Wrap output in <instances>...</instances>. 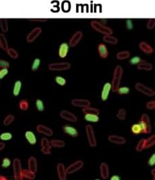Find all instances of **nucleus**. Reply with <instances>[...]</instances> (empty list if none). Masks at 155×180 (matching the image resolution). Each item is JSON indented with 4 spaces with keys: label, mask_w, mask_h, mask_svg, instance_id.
I'll return each mask as SVG.
<instances>
[{
    "label": "nucleus",
    "mask_w": 155,
    "mask_h": 180,
    "mask_svg": "<svg viewBox=\"0 0 155 180\" xmlns=\"http://www.w3.org/2000/svg\"><path fill=\"white\" fill-rule=\"evenodd\" d=\"M83 33L81 31H77L75 32L73 36H71L70 40L69 42V45L71 47H74L79 43L81 39L82 38Z\"/></svg>",
    "instance_id": "9"
},
{
    "label": "nucleus",
    "mask_w": 155,
    "mask_h": 180,
    "mask_svg": "<svg viewBox=\"0 0 155 180\" xmlns=\"http://www.w3.org/2000/svg\"><path fill=\"white\" fill-rule=\"evenodd\" d=\"M21 85L22 83L20 80H17V82L15 83V85H14L13 87V95L15 97H17L19 95L20 93V91H21Z\"/></svg>",
    "instance_id": "31"
},
{
    "label": "nucleus",
    "mask_w": 155,
    "mask_h": 180,
    "mask_svg": "<svg viewBox=\"0 0 155 180\" xmlns=\"http://www.w3.org/2000/svg\"><path fill=\"white\" fill-rule=\"evenodd\" d=\"M123 68L121 65L116 66L115 70H114L113 80H112L111 83V89L113 92H117L118 88H119L122 76H123Z\"/></svg>",
    "instance_id": "1"
},
{
    "label": "nucleus",
    "mask_w": 155,
    "mask_h": 180,
    "mask_svg": "<svg viewBox=\"0 0 155 180\" xmlns=\"http://www.w3.org/2000/svg\"><path fill=\"white\" fill-rule=\"evenodd\" d=\"M9 73V69L8 68H0V80L4 78L7 74Z\"/></svg>",
    "instance_id": "52"
},
{
    "label": "nucleus",
    "mask_w": 155,
    "mask_h": 180,
    "mask_svg": "<svg viewBox=\"0 0 155 180\" xmlns=\"http://www.w3.org/2000/svg\"><path fill=\"white\" fill-rule=\"evenodd\" d=\"M11 164V160L9 158H8V157H5V158H4L2 160V164H1V166H2L3 168H8L9 167H10Z\"/></svg>",
    "instance_id": "48"
},
{
    "label": "nucleus",
    "mask_w": 155,
    "mask_h": 180,
    "mask_svg": "<svg viewBox=\"0 0 155 180\" xmlns=\"http://www.w3.org/2000/svg\"><path fill=\"white\" fill-rule=\"evenodd\" d=\"M146 108L148 110H154L155 109V100H152L147 102Z\"/></svg>",
    "instance_id": "50"
},
{
    "label": "nucleus",
    "mask_w": 155,
    "mask_h": 180,
    "mask_svg": "<svg viewBox=\"0 0 155 180\" xmlns=\"http://www.w3.org/2000/svg\"><path fill=\"white\" fill-rule=\"evenodd\" d=\"M28 169L30 171L33 172V173H36L37 172V167H38V164H37V160L35 157L31 156L29 157L28 160Z\"/></svg>",
    "instance_id": "19"
},
{
    "label": "nucleus",
    "mask_w": 155,
    "mask_h": 180,
    "mask_svg": "<svg viewBox=\"0 0 155 180\" xmlns=\"http://www.w3.org/2000/svg\"><path fill=\"white\" fill-rule=\"evenodd\" d=\"M100 175L103 179H106L109 176V168L107 163L102 162L100 166Z\"/></svg>",
    "instance_id": "20"
},
{
    "label": "nucleus",
    "mask_w": 155,
    "mask_h": 180,
    "mask_svg": "<svg viewBox=\"0 0 155 180\" xmlns=\"http://www.w3.org/2000/svg\"><path fill=\"white\" fill-rule=\"evenodd\" d=\"M8 55H9L10 57L13 58V59H17L18 58V56H19V54H18V52H17V50L14 49V48H11L9 47V49L6 50Z\"/></svg>",
    "instance_id": "36"
},
{
    "label": "nucleus",
    "mask_w": 155,
    "mask_h": 180,
    "mask_svg": "<svg viewBox=\"0 0 155 180\" xmlns=\"http://www.w3.org/2000/svg\"><path fill=\"white\" fill-rule=\"evenodd\" d=\"M50 144L52 147H55V148H63L65 146V143L64 141L58 140V139H53L50 141Z\"/></svg>",
    "instance_id": "28"
},
{
    "label": "nucleus",
    "mask_w": 155,
    "mask_h": 180,
    "mask_svg": "<svg viewBox=\"0 0 155 180\" xmlns=\"http://www.w3.org/2000/svg\"><path fill=\"white\" fill-rule=\"evenodd\" d=\"M40 64H41V60L39 58H35V59L34 60L33 63L32 64V71H37L38 68H39Z\"/></svg>",
    "instance_id": "43"
},
{
    "label": "nucleus",
    "mask_w": 155,
    "mask_h": 180,
    "mask_svg": "<svg viewBox=\"0 0 155 180\" xmlns=\"http://www.w3.org/2000/svg\"><path fill=\"white\" fill-rule=\"evenodd\" d=\"M97 50H98L99 55L100 56L101 58H107L109 56V51L107 47V45L104 43H100L98 47H97Z\"/></svg>",
    "instance_id": "23"
},
{
    "label": "nucleus",
    "mask_w": 155,
    "mask_h": 180,
    "mask_svg": "<svg viewBox=\"0 0 155 180\" xmlns=\"http://www.w3.org/2000/svg\"><path fill=\"white\" fill-rule=\"evenodd\" d=\"M131 131L134 134H139L141 133H143V129L140 123H137L132 125Z\"/></svg>",
    "instance_id": "34"
},
{
    "label": "nucleus",
    "mask_w": 155,
    "mask_h": 180,
    "mask_svg": "<svg viewBox=\"0 0 155 180\" xmlns=\"http://www.w3.org/2000/svg\"><path fill=\"white\" fill-rule=\"evenodd\" d=\"M112 88L111 84L109 82L106 83V84L104 85L102 90V93H101V99L102 100L106 101L109 97L110 91H111Z\"/></svg>",
    "instance_id": "17"
},
{
    "label": "nucleus",
    "mask_w": 155,
    "mask_h": 180,
    "mask_svg": "<svg viewBox=\"0 0 155 180\" xmlns=\"http://www.w3.org/2000/svg\"><path fill=\"white\" fill-rule=\"evenodd\" d=\"M49 69L50 71H66L71 68V64L67 62H55V63H51L48 66Z\"/></svg>",
    "instance_id": "6"
},
{
    "label": "nucleus",
    "mask_w": 155,
    "mask_h": 180,
    "mask_svg": "<svg viewBox=\"0 0 155 180\" xmlns=\"http://www.w3.org/2000/svg\"><path fill=\"white\" fill-rule=\"evenodd\" d=\"M0 48H1V44H0Z\"/></svg>",
    "instance_id": "59"
},
{
    "label": "nucleus",
    "mask_w": 155,
    "mask_h": 180,
    "mask_svg": "<svg viewBox=\"0 0 155 180\" xmlns=\"http://www.w3.org/2000/svg\"><path fill=\"white\" fill-rule=\"evenodd\" d=\"M10 66L9 62L4 60H1L0 59V68H9Z\"/></svg>",
    "instance_id": "49"
},
{
    "label": "nucleus",
    "mask_w": 155,
    "mask_h": 180,
    "mask_svg": "<svg viewBox=\"0 0 155 180\" xmlns=\"http://www.w3.org/2000/svg\"><path fill=\"white\" fill-rule=\"evenodd\" d=\"M146 138H141L139 140V142L137 143L136 146V151L138 152L142 151L144 149H146Z\"/></svg>",
    "instance_id": "33"
},
{
    "label": "nucleus",
    "mask_w": 155,
    "mask_h": 180,
    "mask_svg": "<svg viewBox=\"0 0 155 180\" xmlns=\"http://www.w3.org/2000/svg\"><path fill=\"white\" fill-rule=\"evenodd\" d=\"M36 130H37L38 133L46 135V136H52L53 133H54L53 130L51 128H50V127L41 124L37 125V127H36Z\"/></svg>",
    "instance_id": "15"
},
{
    "label": "nucleus",
    "mask_w": 155,
    "mask_h": 180,
    "mask_svg": "<svg viewBox=\"0 0 155 180\" xmlns=\"http://www.w3.org/2000/svg\"><path fill=\"white\" fill-rule=\"evenodd\" d=\"M151 173H152V175L153 176V179H155V169H152V171H151Z\"/></svg>",
    "instance_id": "57"
},
{
    "label": "nucleus",
    "mask_w": 155,
    "mask_h": 180,
    "mask_svg": "<svg viewBox=\"0 0 155 180\" xmlns=\"http://www.w3.org/2000/svg\"><path fill=\"white\" fill-rule=\"evenodd\" d=\"M57 173H58V178L60 180H65L67 179V171L64 164L59 163L57 165Z\"/></svg>",
    "instance_id": "16"
},
{
    "label": "nucleus",
    "mask_w": 155,
    "mask_h": 180,
    "mask_svg": "<svg viewBox=\"0 0 155 180\" xmlns=\"http://www.w3.org/2000/svg\"><path fill=\"white\" fill-rule=\"evenodd\" d=\"M85 119L87 121H90V122H97L99 121V116L97 114H85Z\"/></svg>",
    "instance_id": "35"
},
{
    "label": "nucleus",
    "mask_w": 155,
    "mask_h": 180,
    "mask_svg": "<svg viewBox=\"0 0 155 180\" xmlns=\"http://www.w3.org/2000/svg\"><path fill=\"white\" fill-rule=\"evenodd\" d=\"M0 44H1V48L4 50H7L9 49V42L6 39V37L4 35V34L1 33L0 34Z\"/></svg>",
    "instance_id": "29"
},
{
    "label": "nucleus",
    "mask_w": 155,
    "mask_h": 180,
    "mask_svg": "<svg viewBox=\"0 0 155 180\" xmlns=\"http://www.w3.org/2000/svg\"><path fill=\"white\" fill-rule=\"evenodd\" d=\"M126 28L128 30H132L133 28V23H132V21L131 19H128L126 21Z\"/></svg>",
    "instance_id": "53"
},
{
    "label": "nucleus",
    "mask_w": 155,
    "mask_h": 180,
    "mask_svg": "<svg viewBox=\"0 0 155 180\" xmlns=\"http://www.w3.org/2000/svg\"><path fill=\"white\" fill-rule=\"evenodd\" d=\"M36 108H37V110L38 111H40V112H43L45 109L43 102V101L41 100H36Z\"/></svg>",
    "instance_id": "45"
},
{
    "label": "nucleus",
    "mask_w": 155,
    "mask_h": 180,
    "mask_svg": "<svg viewBox=\"0 0 155 180\" xmlns=\"http://www.w3.org/2000/svg\"><path fill=\"white\" fill-rule=\"evenodd\" d=\"M55 81L60 86H65L66 84V80L61 76H56L55 78Z\"/></svg>",
    "instance_id": "46"
},
{
    "label": "nucleus",
    "mask_w": 155,
    "mask_h": 180,
    "mask_svg": "<svg viewBox=\"0 0 155 180\" xmlns=\"http://www.w3.org/2000/svg\"><path fill=\"white\" fill-rule=\"evenodd\" d=\"M19 109L21 110H28V108H29V103H28V102L26 100H22L19 102Z\"/></svg>",
    "instance_id": "38"
},
{
    "label": "nucleus",
    "mask_w": 155,
    "mask_h": 180,
    "mask_svg": "<svg viewBox=\"0 0 155 180\" xmlns=\"http://www.w3.org/2000/svg\"><path fill=\"white\" fill-rule=\"evenodd\" d=\"M25 136L28 143L31 145H34L36 143V138L34 133L31 131H27L25 133Z\"/></svg>",
    "instance_id": "26"
},
{
    "label": "nucleus",
    "mask_w": 155,
    "mask_h": 180,
    "mask_svg": "<svg viewBox=\"0 0 155 180\" xmlns=\"http://www.w3.org/2000/svg\"><path fill=\"white\" fill-rule=\"evenodd\" d=\"M0 28H1L4 33H6V32H8V30H9V23H8L7 20H0Z\"/></svg>",
    "instance_id": "39"
},
{
    "label": "nucleus",
    "mask_w": 155,
    "mask_h": 180,
    "mask_svg": "<svg viewBox=\"0 0 155 180\" xmlns=\"http://www.w3.org/2000/svg\"><path fill=\"white\" fill-rule=\"evenodd\" d=\"M82 112L85 114H90L98 115L100 114V110H98V109H97L95 108H93V107H90V106L83 108Z\"/></svg>",
    "instance_id": "27"
},
{
    "label": "nucleus",
    "mask_w": 155,
    "mask_h": 180,
    "mask_svg": "<svg viewBox=\"0 0 155 180\" xmlns=\"http://www.w3.org/2000/svg\"><path fill=\"white\" fill-rule=\"evenodd\" d=\"M12 138H13V135H12L11 133L9 132L2 133L1 135H0V139L4 141L11 140Z\"/></svg>",
    "instance_id": "42"
},
{
    "label": "nucleus",
    "mask_w": 155,
    "mask_h": 180,
    "mask_svg": "<svg viewBox=\"0 0 155 180\" xmlns=\"http://www.w3.org/2000/svg\"><path fill=\"white\" fill-rule=\"evenodd\" d=\"M41 152L44 154L49 155L51 153V148L52 145L50 144V142L48 138H43L41 140Z\"/></svg>",
    "instance_id": "13"
},
{
    "label": "nucleus",
    "mask_w": 155,
    "mask_h": 180,
    "mask_svg": "<svg viewBox=\"0 0 155 180\" xmlns=\"http://www.w3.org/2000/svg\"><path fill=\"white\" fill-rule=\"evenodd\" d=\"M15 117L13 114H9L6 116V118L4 120V125H6V126H8V125H11L12 123L15 121Z\"/></svg>",
    "instance_id": "40"
},
{
    "label": "nucleus",
    "mask_w": 155,
    "mask_h": 180,
    "mask_svg": "<svg viewBox=\"0 0 155 180\" xmlns=\"http://www.w3.org/2000/svg\"><path fill=\"white\" fill-rule=\"evenodd\" d=\"M5 147H6V144L4 143L0 142V151H2L3 149L5 148Z\"/></svg>",
    "instance_id": "55"
},
{
    "label": "nucleus",
    "mask_w": 155,
    "mask_h": 180,
    "mask_svg": "<svg viewBox=\"0 0 155 180\" xmlns=\"http://www.w3.org/2000/svg\"><path fill=\"white\" fill-rule=\"evenodd\" d=\"M84 166V162L82 160H77L75 162L71 164L66 169L67 174H72L82 169Z\"/></svg>",
    "instance_id": "8"
},
{
    "label": "nucleus",
    "mask_w": 155,
    "mask_h": 180,
    "mask_svg": "<svg viewBox=\"0 0 155 180\" xmlns=\"http://www.w3.org/2000/svg\"><path fill=\"white\" fill-rule=\"evenodd\" d=\"M119 179H120L119 176L116 175L112 176L111 178V180H119Z\"/></svg>",
    "instance_id": "56"
},
{
    "label": "nucleus",
    "mask_w": 155,
    "mask_h": 180,
    "mask_svg": "<svg viewBox=\"0 0 155 180\" xmlns=\"http://www.w3.org/2000/svg\"><path fill=\"white\" fill-rule=\"evenodd\" d=\"M117 92L120 95L128 94L130 92V88L127 86H122V87L119 86V88H118Z\"/></svg>",
    "instance_id": "44"
},
{
    "label": "nucleus",
    "mask_w": 155,
    "mask_h": 180,
    "mask_svg": "<svg viewBox=\"0 0 155 180\" xmlns=\"http://www.w3.org/2000/svg\"><path fill=\"white\" fill-rule=\"evenodd\" d=\"M130 53L129 51H121L119 52L116 55V57L118 60H125L130 58Z\"/></svg>",
    "instance_id": "32"
},
{
    "label": "nucleus",
    "mask_w": 155,
    "mask_h": 180,
    "mask_svg": "<svg viewBox=\"0 0 155 180\" xmlns=\"http://www.w3.org/2000/svg\"><path fill=\"white\" fill-rule=\"evenodd\" d=\"M60 116L62 119L66 121H70V122H76L78 121V117L73 113L69 112V111L67 110L60 111Z\"/></svg>",
    "instance_id": "11"
},
{
    "label": "nucleus",
    "mask_w": 155,
    "mask_h": 180,
    "mask_svg": "<svg viewBox=\"0 0 155 180\" xmlns=\"http://www.w3.org/2000/svg\"><path fill=\"white\" fill-rule=\"evenodd\" d=\"M140 124L143 129V133H149L152 131V125H151L150 119L147 114H143L140 119Z\"/></svg>",
    "instance_id": "3"
},
{
    "label": "nucleus",
    "mask_w": 155,
    "mask_h": 180,
    "mask_svg": "<svg viewBox=\"0 0 155 180\" xmlns=\"http://www.w3.org/2000/svg\"><path fill=\"white\" fill-rule=\"evenodd\" d=\"M13 167L14 171V178L16 180L23 179L22 178V168L21 160L19 158L14 159L13 162Z\"/></svg>",
    "instance_id": "4"
},
{
    "label": "nucleus",
    "mask_w": 155,
    "mask_h": 180,
    "mask_svg": "<svg viewBox=\"0 0 155 180\" xmlns=\"http://www.w3.org/2000/svg\"><path fill=\"white\" fill-rule=\"evenodd\" d=\"M35 173H33V172L30 171L29 169L26 170V169H23L22 170V178L24 179H30V180H33L35 178Z\"/></svg>",
    "instance_id": "25"
},
{
    "label": "nucleus",
    "mask_w": 155,
    "mask_h": 180,
    "mask_svg": "<svg viewBox=\"0 0 155 180\" xmlns=\"http://www.w3.org/2000/svg\"><path fill=\"white\" fill-rule=\"evenodd\" d=\"M91 26L95 31L103 34L104 35H112V34L113 33V30L111 28L107 25H105V24L101 23L100 21L93 20L91 22Z\"/></svg>",
    "instance_id": "2"
},
{
    "label": "nucleus",
    "mask_w": 155,
    "mask_h": 180,
    "mask_svg": "<svg viewBox=\"0 0 155 180\" xmlns=\"http://www.w3.org/2000/svg\"><path fill=\"white\" fill-rule=\"evenodd\" d=\"M86 133H87V139H88L89 146L91 147H96L97 140H96V138H95L94 130H93L92 125L89 124L86 125Z\"/></svg>",
    "instance_id": "5"
},
{
    "label": "nucleus",
    "mask_w": 155,
    "mask_h": 180,
    "mask_svg": "<svg viewBox=\"0 0 155 180\" xmlns=\"http://www.w3.org/2000/svg\"><path fill=\"white\" fill-rule=\"evenodd\" d=\"M69 49V45L67 42H63L59 47L58 55L60 58H64L67 56Z\"/></svg>",
    "instance_id": "21"
},
{
    "label": "nucleus",
    "mask_w": 155,
    "mask_h": 180,
    "mask_svg": "<svg viewBox=\"0 0 155 180\" xmlns=\"http://www.w3.org/2000/svg\"><path fill=\"white\" fill-rule=\"evenodd\" d=\"M137 68L139 70H145V71H151L152 70L153 66L150 62L146 61V60H141L139 63L137 64Z\"/></svg>",
    "instance_id": "24"
},
{
    "label": "nucleus",
    "mask_w": 155,
    "mask_h": 180,
    "mask_svg": "<svg viewBox=\"0 0 155 180\" xmlns=\"http://www.w3.org/2000/svg\"><path fill=\"white\" fill-rule=\"evenodd\" d=\"M117 117L119 120H125L126 117V111L125 109L121 108L118 110V112L117 114Z\"/></svg>",
    "instance_id": "41"
},
{
    "label": "nucleus",
    "mask_w": 155,
    "mask_h": 180,
    "mask_svg": "<svg viewBox=\"0 0 155 180\" xmlns=\"http://www.w3.org/2000/svg\"><path fill=\"white\" fill-rule=\"evenodd\" d=\"M139 47L140 49L145 54H150L154 52V49H153L152 46L146 41H141L139 44Z\"/></svg>",
    "instance_id": "18"
},
{
    "label": "nucleus",
    "mask_w": 155,
    "mask_h": 180,
    "mask_svg": "<svg viewBox=\"0 0 155 180\" xmlns=\"http://www.w3.org/2000/svg\"><path fill=\"white\" fill-rule=\"evenodd\" d=\"M155 27V19H150L148 20L147 23V28L149 30H152Z\"/></svg>",
    "instance_id": "51"
},
{
    "label": "nucleus",
    "mask_w": 155,
    "mask_h": 180,
    "mask_svg": "<svg viewBox=\"0 0 155 180\" xmlns=\"http://www.w3.org/2000/svg\"><path fill=\"white\" fill-rule=\"evenodd\" d=\"M42 32V28L40 27H36L34 28L33 30H32L31 32H30L29 34H28L27 38H26V40H27L28 42H32L35 40L38 36L40 35L41 33Z\"/></svg>",
    "instance_id": "10"
},
{
    "label": "nucleus",
    "mask_w": 155,
    "mask_h": 180,
    "mask_svg": "<svg viewBox=\"0 0 155 180\" xmlns=\"http://www.w3.org/2000/svg\"><path fill=\"white\" fill-rule=\"evenodd\" d=\"M7 177L4 175H0V180H7Z\"/></svg>",
    "instance_id": "58"
},
{
    "label": "nucleus",
    "mask_w": 155,
    "mask_h": 180,
    "mask_svg": "<svg viewBox=\"0 0 155 180\" xmlns=\"http://www.w3.org/2000/svg\"><path fill=\"white\" fill-rule=\"evenodd\" d=\"M135 88L137 90L139 91L141 93L146 95L148 97H152L155 95V91L154 89L150 88V87L146 86L142 83L137 82L135 84Z\"/></svg>",
    "instance_id": "7"
},
{
    "label": "nucleus",
    "mask_w": 155,
    "mask_h": 180,
    "mask_svg": "<svg viewBox=\"0 0 155 180\" xmlns=\"http://www.w3.org/2000/svg\"><path fill=\"white\" fill-rule=\"evenodd\" d=\"M108 140L111 143L117 145H124L126 142V138L124 137L117 136V135H110L108 137Z\"/></svg>",
    "instance_id": "14"
},
{
    "label": "nucleus",
    "mask_w": 155,
    "mask_h": 180,
    "mask_svg": "<svg viewBox=\"0 0 155 180\" xmlns=\"http://www.w3.org/2000/svg\"><path fill=\"white\" fill-rule=\"evenodd\" d=\"M71 104L73 106L79 107V108H85L91 106L90 101L85 99H73L71 100Z\"/></svg>",
    "instance_id": "12"
},
{
    "label": "nucleus",
    "mask_w": 155,
    "mask_h": 180,
    "mask_svg": "<svg viewBox=\"0 0 155 180\" xmlns=\"http://www.w3.org/2000/svg\"><path fill=\"white\" fill-rule=\"evenodd\" d=\"M155 145V134L150 136L148 138L146 139V149L152 147Z\"/></svg>",
    "instance_id": "37"
},
{
    "label": "nucleus",
    "mask_w": 155,
    "mask_h": 180,
    "mask_svg": "<svg viewBox=\"0 0 155 180\" xmlns=\"http://www.w3.org/2000/svg\"><path fill=\"white\" fill-rule=\"evenodd\" d=\"M141 58L139 56H134L133 58H132L130 60L129 63L131 64V65H134V64H138L139 62L141 61Z\"/></svg>",
    "instance_id": "47"
},
{
    "label": "nucleus",
    "mask_w": 155,
    "mask_h": 180,
    "mask_svg": "<svg viewBox=\"0 0 155 180\" xmlns=\"http://www.w3.org/2000/svg\"><path fill=\"white\" fill-rule=\"evenodd\" d=\"M103 40L108 43L115 44L118 42L117 38L112 35H105L103 36Z\"/></svg>",
    "instance_id": "30"
},
{
    "label": "nucleus",
    "mask_w": 155,
    "mask_h": 180,
    "mask_svg": "<svg viewBox=\"0 0 155 180\" xmlns=\"http://www.w3.org/2000/svg\"><path fill=\"white\" fill-rule=\"evenodd\" d=\"M63 129L65 133H67L69 136L72 137H77L78 136V131L77 129L75 127L70 126V125H65V126L63 127Z\"/></svg>",
    "instance_id": "22"
},
{
    "label": "nucleus",
    "mask_w": 155,
    "mask_h": 180,
    "mask_svg": "<svg viewBox=\"0 0 155 180\" xmlns=\"http://www.w3.org/2000/svg\"><path fill=\"white\" fill-rule=\"evenodd\" d=\"M148 164L150 166H154L155 164V153L152 155L148 160Z\"/></svg>",
    "instance_id": "54"
}]
</instances>
